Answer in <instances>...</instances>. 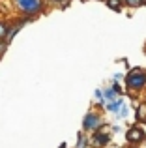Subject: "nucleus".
Returning <instances> with one entry per match:
<instances>
[{
    "instance_id": "f257e3e1",
    "label": "nucleus",
    "mask_w": 146,
    "mask_h": 148,
    "mask_svg": "<svg viewBox=\"0 0 146 148\" xmlns=\"http://www.w3.org/2000/svg\"><path fill=\"white\" fill-rule=\"evenodd\" d=\"M15 4L23 13L30 15V17L40 15L41 10H43V0H15Z\"/></svg>"
},
{
    "instance_id": "f03ea898",
    "label": "nucleus",
    "mask_w": 146,
    "mask_h": 148,
    "mask_svg": "<svg viewBox=\"0 0 146 148\" xmlns=\"http://www.w3.org/2000/svg\"><path fill=\"white\" fill-rule=\"evenodd\" d=\"M144 84H146V73L131 71L128 75V88L129 90H141Z\"/></svg>"
},
{
    "instance_id": "7ed1b4c3",
    "label": "nucleus",
    "mask_w": 146,
    "mask_h": 148,
    "mask_svg": "<svg viewBox=\"0 0 146 148\" xmlns=\"http://www.w3.org/2000/svg\"><path fill=\"white\" fill-rule=\"evenodd\" d=\"M99 126H101V118L96 112H88L84 116V120H83V130L84 131H96Z\"/></svg>"
},
{
    "instance_id": "20e7f679",
    "label": "nucleus",
    "mask_w": 146,
    "mask_h": 148,
    "mask_svg": "<svg viewBox=\"0 0 146 148\" xmlns=\"http://www.w3.org/2000/svg\"><path fill=\"white\" fill-rule=\"evenodd\" d=\"M126 139H128L129 145H139V143L144 141V133H143V130H141V127L131 126L128 130V133H126Z\"/></svg>"
},
{
    "instance_id": "39448f33",
    "label": "nucleus",
    "mask_w": 146,
    "mask_h": 148,
    "mask_svg": "<svg viewBox=\"0 0 146 148\" xmlns=\"http://www.w3.org/2000/svg\"><path fill=\"white\" fill-rule=\"evenodd\" d=\"M109 141H111V137H109L107 133H101V131H98V133H94V137H92L90 145L94 146V148H103V146L109 145Z\"/></svg>"
},
{
    "instance_id": "423d86ee",
    "label": "nucleus",
    "mask_w": 146,
    "mask_h": 148,
    "mask_svg": "<svg viewBox=\"0 0 146 148\" xmlns=\"http://www.w3.org/2000/svg\"><path fill=\"white\" fill-rule=\"evenodd\" d=\"M122 107H124V99H122V98H116L114 101L105 103V109H107V111H111V112H118Z\"/></svg>"
},
{
    "instance_id": "0eeeda50",
    "label": "nucleus",
    "mask_w": 146,
    "mask_h": 148,
    "mask_svg": "<svg viewBox=\"0 0 146 148\" xmlns=\"http://www.w3.org/2000/svg\"><path fill=\"white\" fill-rule=\"evenodd\" d=\"M23 25H25V23H21V25H17V26H13V28L8 30V36H6V40H4V43L10 45V41L13 40V36H17V34H19V30H21V26H23Z\"/></svg>"
},
{
    "instance_id": "6e6552de",
    "label": "nucleus",
    "mask_w": 146,
    "mask_h": 148,
    "mask_svg": "<svg viewBox=\"0 0 146 148\" xmlns=\"http://www.w3.org/2000/svg\"><path fill=\"white\" fill-rule=\"evenodd\" d=\"M116 98H118V94L113 90V88H107V90L103 92V99H107V103H109V101H114Z\"/></svg>"
},
{
    "instance_id": "1a4fd4ad",
    "label": "nucleus",
    "mask_w": 146,
    "mask_h": 148,
    "mask_svg": "<svg viewBox=\"0 0 146 148\" xmlns=\"http://www.w3.org/2000/svg\"><path fill=\"white\" fill-rule=\"evenodd\" d=\"M105 2H107V6H109L111 10L120 11V8H122V0H105Z\"/></svg>"
},
{
    "instance_id": "9d476101",
    "label": "nucleus",
    "mask_w": 146,
    "mask_h": 148,
    "mask_svg": "<svg viewBox=\"0 0 146 148\" xmlns=\"http://www.w3.org/2000/svg\"><path fill=\"white\" fill-rule=\"evenodd\" d=\"M88 139H86V135L84 133H79V143H77V148H88Z\"/></svg>"
},
{
    "instance_id": "9b49d317",
    "label": "nucleus",
    "mask_w": 146,
    "mask_h": 148,
    "mask_svg": "<svg viewBox=\"0 0 146 148\" xmlns=\"http://www.w3.org/2000/svg\"><path fill=\"white\" fill-rule=\"evenodd\" d=\"M128 114H129V109H128V105L124 103V107H122L120 111L116 112V116H118V118H126V116H128Z\"/></svg>"
},
{
    "instance_id": "f8f14e48",
    "label": "nucleus",
    "mask_w": 146,
    "mask_h": 148,
    "mask_svg": "<svg viewBox=\"0 0 146 148\" xmlns=\"http://www.w3.org/2000/svg\"><path fill=\"white\" fill-rule=\"evenodd\" d=\"M128 6H131V8H139V6H143L144 4V0H124Z\"/></svg>"
},
{
    "instance_id": "ddd939ff",
    "label": "nucleus",
    "mask_w": 146,
    "mask_h": 148,
    "mask_svg": "<svg viewBox=\"0 0 146 148\" xmlns=\"http://www.w3.org/2000/svg\"><path fill=\"white\" fill-rule=\"evenodd\" d=\"M6 36H8V28H6V25H4V23H0V38H4V40H6Z\"/></svg>"
},
{
    "instance_id": "4468645a",
    "label": "nucleus",
    "mask_w": 146,
    "mask_h": 148,
    "mask_svg": "<svg viewBox=\"0 0 146 148\" xmlns=\"http://www.w3.org/2000/svg\"><path fill=\"white\" fill-rule=\"evenodd\" d=\"M94 96H96V98H98L99 101H101V105H103V103H105V99H103V92H101V90H99V88H98V90H96V92H94Z\"/></svg>"
},
{
    "instance_id": "2eb2a0df",
    "label": "nucleus",
    "mask_w": 146,
    "mask_h": 148,
    "mask_svg": "<svg viewBox=\"0 0 146 148\" xmlns=\"http://www.w3.org/2000/svg\"><path fill=\"white\" fill-rule=\"evenodd\" d=\"M111 88H113V90H114V92H116V94H118V96H120V94H122V86H120V84H118V83H114V84H113V86H111Z\"/></svg>"
},
{
    "instance_id": "dca6fc26",
    "label": "nucleus",
    "mask_w": 146,
    "mask_h": 148,
    "mask_svg": "<svg viewBox=\"0 0 146 148\" xmlns=\"http://www.w3.org/2000/svg\"><path fill=\"white\" fill-rule=\"evenodd\" d=\"M6 49H8V45L2 41V43H0V58H2V54H4V51H6Z\"/></svg>"
},
{
    "instance_id": "f3484780",
    "label": "nucleus",
    "mask_w": 146,
    "mask_h": 148,
    "mask_svg": "<svg viewBox=\"0 0 146 148\" xmlns=\"http://www.w3.org/2000/svg\"><path fill=\"white\" fill-rule=\"evenodd\" d=\"M122 79V73H116V75H114V81H116V83H118V81H120Z\"/></svg>"
},
{
    "instance_id": "a211bd4d",
    "label": "nucleus",
    "mask_w": 146,
    "mask_h": 148,
    "mask_svg": "<svg viewBox=\"0 0 146 148\" xmlns=\"http://www.w3.org/2000/svg\"><path fill=\"white\" fill-rule=\"evenodd\" d=\"M58 148H68V146H66V145H64V143H62V145H60Z\"/></svg>"
},
{
    "instance_id": "6ab92c4d",
    "label": "nucleus",
    "mask_w": 146,
    "mask_h": 148,
    "mask_svg": "<svg viewBox=\"0 0 146 148\" xmlns=\"http://www.w3.org/2000/svg\"><path fill=\"white\" fill-rule=\"evenodd\" d=\"M126 148H133V146H126Z\"/></svg>"
},
{
    "instance_id": "aec40b11",
    "label": "nucleus",
    "mask_w": 146,
    "mask_h": 148,
    "mask_svg": "<svg viewBox=\"0 0 146 148\" xmlns=\"http://www.w3.org/2000/svg\"><path fill=\"white\" fill-rule=\"evenodd\" d=\"M56 2H60V0H56Z\"/></svg>"
}]
</instances>
